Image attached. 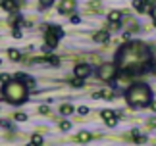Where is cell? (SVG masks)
<instances>
[{
	"label": "cell",
	"instance_id": "obj_4",
	"mask_svg": "<svg viewBox=\"0 0 156 146\" xmlns=\"http://www.w3.org/2000/svg\"><path fill=\"white\" fill-rule=\"evenodd\" d=\"M116 75H118V64L108 62V64H102L98 68V77L102 79V81H112Z\"/></svg>",
	"mask_w": 156,
	"mask_h": 146
},
{
	"label": "cell",
	"instance_id": "obj_23",
	"mask_svg": "<svg viewBox=\"0 0 156 146\" xmlns=\"http://www.w3.org/2000/svg\"><path fill=\"white\" fill-rule=\"evenodd\" d=\"M60 129H62V131H69L71 123H69V121H62V123H60Z\"/></svg>",
	"mask_w": 156,
	"mask_h": 146
},
{
	"label": "cell",
	"instance_id": "obj_35",
	"mask_svg": "<svg viewBox=\"0 0 156 146\" xmlns=\"http://www.w3.org/2000/svg\"><path fill=\"white\" fill-rule=\"evenodd\" d=\"M131 39V33H123V40H129Z\"/></svg>",
	"mask_w": 156,
	"mask_h": 146
},
{
	"label": "cell",
	"instance_id": "obj_2",
	"mask_svg": "<svg viewBox=\"0 0 156 146\" xmlns=\"http://www.w3.org/2000/svg\"><path fill=\"white\" fill-rule=\"evenodd\" d=\"M125 100H127V104L133 106V108H145V106L151 104L152 92H151V89H148L147 85L137 83V85H131V87L127 89Z\"/></svg>",
	"mask_w": 156,
	"mask_h": 146
},
{
	"label": "cell",
	"instance_id": "obj_30",
	"mask_svg": "<svg viewBox=\"0 0 156 146\" xmlns=\"http://www.w3.org/2000/svg\"><path fill=\"white\" fill-rule=\"evenodd\" d=\"M139 135H141V133H139V129H133V131H131V137H133V141H135V138L139 137Z\"/></svg>",
	"mask_w": 156,
	"mask_h": 146
},
{
	"label": "cell",
	"instance_id": "obj_34",
	"mask_svg": "<svg viewBox=\"0 0 156 146\" xmlns=\"http://www.w3.org/2000/svg\"><path fill=\"white\" fill-rule=\"evenodd\" d=\"M52 50V46H48V44H46V46H43V52H46V54H48Z\"/></svg>",
	"mask_w": 156,
	"mask_h": 146
},
{
	"label": "cell",
	"instance_id": "obj_26",
	"mask_svg": "<svg viewBox=\"0 0 156 146\" xmlns=\"http://www.w3.org/2000/svg\"><path fill=\"white\" fill-rule=\"evenodd\" d=\"M12 36H14V39H21V31H20V27H14V31H12Z\"/></svg>",
	"mask_w": 156,
	"mask_h": 146
},
{
	"label": "cell",
	"instance_id": "obj_14",
	"mask_svg": "<svg viewBox=\"0 0 156 146\" xmlns=\"http://www.w3.org/2000/svg\"><path fill=\"white\" fill-rule=\"evenodd\" d=\"M8 58L12 60V62H17V60L21 58V54H20V50H16V48H10V50H8Z\"/></svg>",
	"mask_w": 156,
	"mask_h": 146
},
{
	"label": "cell",
	"instance_id": "obj_32",
	"mask_svg": "<svg viewBox=\"0 0 156 146\" xmlns=\"http://www.w3.org/2000/svg\"><path fill=\"white\" fill-rule=\"evenodd\" d=\"M0 125H2V127H6V129H10V127H12V125L8 123V121H0Z\"/></svg>",
	"mask_w": 156,
	"mask_h": 146
},
{
	"label": "cell",
	"instance_id": "obj_22",
	"mask_svg": "<svg viewBox=\"0 0 156 146\" xmlns=\"http://www.w3.org/2000/svg\"><path fill=\"white\" fill-rule=\"evenodd\" d=\"M31 144H43V137H41V135H33Z\"/></svg>",
	"mask_w": 156,
	"mask_h": 146
},
{
	"label": "cell",
	"instance_id": "obj_21",
	"mask_svg": "<svg viewBox=\"0 0 156 146\" xmlns=\"http://www.w3.org/2000/svg\"><path fill=\"white\" fill-rule=\"evenodd\" d=\"M39 4H41V8H50L54 4V0H39Z\"/></svg>",
	"mask_w": 156,
	"mask_h": 146
},
{
	"label": "cell",
	"instance_id": "obj_24",
	"mask_svg": "<svg viewBox=\"0 0 156 146\" xmlns=\"http://www.w3.org/2000/svg\"><path fill=\"white\" fill-rule=\"evenodd\" d=\"M102 98L112 100V98H114V92H112V90H102Z\"/></svg>",
	"mask_w": 156,
	"mask_h": 146
},
{
	"label": "cell",
	"instance_id": "obj_12",
	"mask_svg": "<svg viewBox=\"0 0 156 146\" xmlns=\"http://www.w3.org/2000/svg\"><path fill=\"white\" fill-rule=\"evenodd\" d=\"M46 44H48V46H58V36L56 35H52L50 31H46Z\"/></svg>",
	"mask_w": 156,
	"mask_h": 146
},
{
	"label": "cell",
	"instance_id": "obj_38",
	"mask_svg": "<svg viewBox=\"0 0 156 146\" xmlns=\"http://www.w3.org/2000/svg\"><path fill=\"white\" fill-rule=\"evenodd\" d=\"M152 23H154V27H156V17H154V19H152Z\"/></svg>",
	"mask_w": 156,
	"mask_h": 146
},
{
	"label": "cell",
	"instance_id": "obj_9",
	"mask_svg": "<svg viewBox=\"0 0 156 146\" xmlns=\"http://www.w3.org/2000/svg\"><path fill=\"white\" fill-rule=\"evenodd\" d=\"M0 6H2L6 12H16L20 4H17V0H2V2H0Z\"/></svg>",
	"mask_w": 156,
	"mask_h": 146
},
{
	"label": "cell",
	"instance_id": "obj_29",
	"mask_svg": "<svg viewBox=\"0 0 156 146\" xmlns=\"http://www.w3.org/2000/svg\"><path fill=\"white\" fill-rule=\"evenodd\" d=\"M79 21H81V17H79V16H71V23H75V25H77Z\"/></svg>",
	"mask_w": 156,
	"mask_h": 146
},
{
	"label": "cell",
	"instance_id": "obj_1",
	"mask_svg": "<svg viewBox=\"0 0 156 146\" xmlns=\"http://www.w3.org/2000/svg\"><path fill=\"white\" fill-rule=\"evenodd\" d=\"M118 68L127 69V71H135V69H145V64L151 62V52L143 42H131L125 44L122 50L118 52Z\"/></svg>",
	"mask_w": 156,
	"mask_h": 146
},
{
	"label": "cell",
	"instance_id": "obj_3",
	"mask_svg": "<svg viewBox=\"0 0 156 146\" xmlns=\"http://www.w3.org/2000/svg\"><path fill=\"white\" fill-rule=\"evenodd\" d=\"M27 87L25 83L20 81V79H14V81H8L2 89V98L12 102V104H20V102L27 100Z\"/></svg>",
	"mask_w": 156,
	"mask_h": 146
},
{
	"label": "cell",
	"instance_id": "obj_40",
	"mask_svg": "<svg viewBox=\"0 0 156 146\" xmlns=\"http://www.w3.org/2000/svg\"><path fill=\"white\" fill-rule=\"evenodd\" d=\"M0 64H2V60H0Z\"/></svg>",
	"mask_w": 156,
	"mask_h": 146
},
{
	"label": "cell",
	"instance_id": "obj_28",
	"mask_svg": "<svg viewBox=\"0 0 156 146\" xmlns=\"http://www.w3.org/2000/svg\"><path fill=\"white\" fill-rule=\"evenodd\" d=\"M25 119H27L25 113H17V115H16V121H25Z\"/></svg>",
	"mask_w": 156,
	"mask_h": 146
},
{
	"label": "cell",
	"instance_id": "obj_6",
	"mask_svg": "<svg viewBox=\"0 0 156 146\" xmlns=\"http://www.w3.org/2000/svg\"><path fill=\"white\" fill-rule=\"evenodd\" d=\"M91 73H93V68H91V65H87V64L75 65V75H77V77H83V79H85V77L91 75Z\"/></svg>",
	"mask_w": 156,
	"mask_h": 146
},
{
	"label": "cell",
	"instance_id": "obj_31",
	"mask_svg": "<svg viewBox=\"0 0 156 146\" xmlns=\"http://www.w3.org/2000/svg\"><path fill=\"white\" fill-rule=\"evenodd\" d=\"M93 98H94V100H98V98H102V92H93Z\"/></svg>",
	"mask_w": 156,
	"mask_h": 146
},
{
	"label": "cell",
	"instance_id": "obj_27",
	"mask_svg": "<svg viewBox=\"0 0 156 146\" xmlns=\"http://www.w3.org/2000/svg\"><path fill=\"white\" fill-rule=\"evenodd\" d=\"M39 112L43 113V115H46V113H50V108H48V106H41V108H39Z\"/></svg>",
	"mask_w": 156,
	"mask_h": 146
},
{
	"label": "cell",
	"instance_id": "obj_18",
	"mask_svg": "<svg viewBox=\"0 0 156 146\" xmlns=\"http://www.w3.org/2000/svg\"><path fill=\"white\" fill-rule=\"evenodd\" d=\"M23 83H25V87H27V90L35 87V79H33V77H29V75H27L25 79H23Z\"/></svg>",
	"mask_w": 156,
	"mask_h": 146
},
{
	"label": "cell",
	"instance_id": "obj_11",
	"mask_svg": "<svg viewBox=\"0 0 156 146\" xmlns=\"http://www.w3.org/2000/svg\"><path fill=\"white\" fill-rule=\"evenodd\" d=\"M119 19H122V12H119V10H112L110 14H108V21L114 23V25H118Z\"/></svg>",
	"mask_w": 156,
	"mask_h": 146
},
{
	"label": "cell",
	"instance_id": "obj_39",
	"mask_svg": "<svg viewBox=\"0 0 156 146\" xmlns=\"http://www.w3.org/2000/svg\"><path fill=\"white\" fill-rule=\"evenodd\" d=\"M154 75H156V65H154Z\"/></svg>",
	"mask_w": 156,
	"mask_h": 146
},
{
	"label": "cell",
	"instance_id": "obj_5",
	"mask_svg": "<svg viewBox=\"0 0 156 146\" xmlns=\"http://www.w3.org/2000/svg\"><path fill=\"white\" fill-rule=\"evenodd\" d=\"M75 10V0H62L60 2V6H58V12L60 14H71V12Z\"/></svg>",
	"mask_w": 156,
	"mask_h": 146
},
{
	"label": "cell",
	"instance_id": "obj_37",
	"mask_svg": "<svg viewBox=\"0 0 156 146\" xmlns=\"http://www.w3.org/2000/svg\"><path fill=\"white\" fill-rule=\"evenodd\" d=\"M152 109H154V112H156V102H152Z\"/></svg>",
	"mask_w": 156,
	"mask_h": 146
},
{
	"label": "cell",
	"instance_id": "obj_13",
	"mask_svg": "<svg viewBox=\"0 0 156 146\" xmlns=\"http://www.w3.org/2000/svg\"><path fill=\"white\" fill-rule=\"evenodd\" d=\"M91 138H93V135H91V133H87V131H81L79 135H77V141H79V142H89Z\"/></svg>",
	"mask_w": 156,
	"mask_h": 146
},
{
	"label": "cell",
	"instance_id": "obj_15",
	"mask_svg": "<svg viewBox=\"0 0 156 146\" xmlns=\"http://www.w3.org/2000/svg\"><path fill=\"white\" fill-rule=\"evenodd\" d=\"M48 31H50L52 35H56V36H58V39H62V36H64V29H62V27H60V25H54V27H50V29H48Z\"/></svg>",
	"mask_w": 156,
	"mask_h": 146
},
{
	"label": "cell",
	"instance_id": "obj_25",
	"mask_svg": "<svg viewBox=\"0 0 156 146\" xmlns=\"http://www.w3.org/2000/svg\"><path fill=\"white\" fill-rule=\"evenodd\" d=\"M77 113H79V115H87L89 113V108L87 106H79V108H77Z\"/></svg>",
	"mask_w": 156,
	"mask_h": 146
},
{
	"label": "cell",
	"instance_id": "obj_19",
	"mask_svg": "<svg viewBox=\"0 0 156 146\" xmlns=\"http://www.w3.org/2000/svg\"><path fill=\"white\" fill-rule=\"evenodd\" d=\"M8 81H12V75H8V73H0V83L6 85Z\"/></svg>",
	"mask_w": 156,
	"mask_h": 146
},
{
	"label": "cell",
	"instance_id": "obj_16",
	"mask_svg": "<svg viewBox=\"0 0 156 146\" xmlns=\"http://www.w3.org/2000/svg\"><path fill=\"white\" fill-rule=\"evenodd\" d=\"M60 113H62V115H69V113H73V106L64 104L62 108H60Z\"/></svg>",
	"mask_w": 156,
	"mask_h": 146
},
{
	"label": "cell",
	"instance_id": "obj_8",
	"mask_svg": "<svg viewBox=\"0 0 156 146\" xmlns=\"http://www.w3.org/2000/svg\"><path fill=\"white\" fill-rule=\"evenodd\" d=\"M94 42H98V44H104V42L110 40V31H98V33H94Z\"/></svg>",
	"mask_w": 156,
	"mask_h": 146
},
{
	"label": "cell",
	"instance_id": "obj_33",
	"mask_svg": "<svg viewBox=\"0 0 156 146\" xmlns=\"http://www.w3.org/2000/svg\"><path fill=\"white\" fill-rule=\"evenodd\" d=\"M145 141H147V138H145V137H141V135L135 138V142H145Z\"/></svg>",
	"mask_w": 156,
	"mask_h": 146
},
{
	"label": "cell",
	"instance_id": "obj_17",
	"mask_svg": "<svg viewBox=\"0 0 156 146\" xmlns=\"http://www.w3.org/2000/svg\"><path fill=\"white\" fill-rule=\"evenodd\" d=\"M44 62L52 64V65H60V58L58 56H48V58H44Z\"/></svg>",
	"mask_w": 156,
	"mask_h": 146
},
{
	"label": "cell",
	"instance_id": "obj_10",
	"mask_svg": "<svg viewBox=\"0 0 156 146\" xmlns=\"http://www.w3.org/2000/svg\"><path fill=\"white\" fill-rule=\"evenodd\" d=\"M102 119H104V121H106V123L110 125V127L116 125V113L110 112V109H104V112H102Z\"/></svg>",
	"mask_w": 156,
	"mask_h": 146
},
{
	"label": "cell",
	"instance_id": "obj_7",
	"mask_svg": "<svg viewBox=\"0 0 156 146\" xmlns=\"http://www.w3.org/2000/svg\"><path fill=\"white\" fill-rule=\"evenodd\" d=\"M133 8L137 10V12H151L152 8L148 6V0H133Z\"/></svg>",
	"mask_w": 156,
	"mask_h": 146
},
{
	"label": "cell",
	"instance_id": "obj_36",
	"mask_svg": "<svg viewBox=\"0 0 156 146\" xmlns=\"http://www.w3.org/2000/svg\"><path fill=\"white\" fill-rule=\"evenodd\" d=\"M151 16H152V19H154V17H156V6H154V8L151 10Z\"/></svg>",
	"mask_w": 156,
	"mask_h": 146
},
{
	"label": "cell",
	"instance_id": "obj_20",
	"mask_svg": "<svg viewBox=\"0 0 156 146\" xmlns=\"http://www.w3.org/2000/svg\"><path fill=\"white\" fill-rule=\"evenodd\" d=\"M71 87H83V77H77L75 75V79L71 81Z\"/></svg>",
	"mask_w": 156,
	"mask_h": 146
}]
</instances>
